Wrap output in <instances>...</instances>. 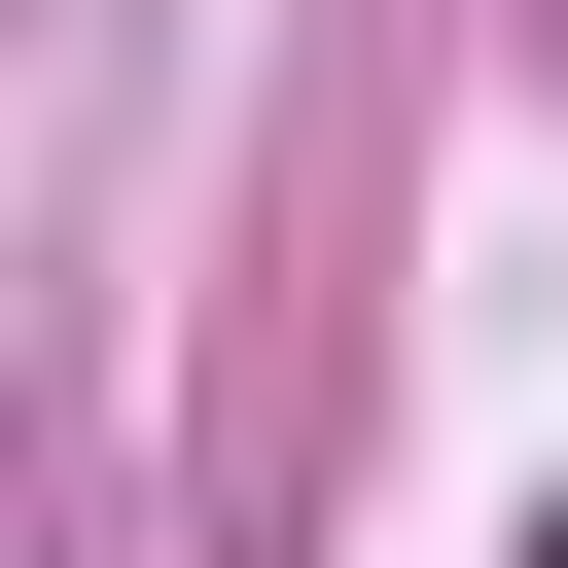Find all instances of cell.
I'll return each mask as SVG.
<instances>
[{"label":"cell","instance_id":"1","mask_svg":"<svg viewBox=\"0 0 568 568\" xmlns=\"http://www.w3.org/2000/svg\"><path fill=\"white\" fill-rule=\"evenodd\" d=\"M532 568H568V497H532Z\"/></svg>","mask_w":568,"mask_h":568}]
</instances>
